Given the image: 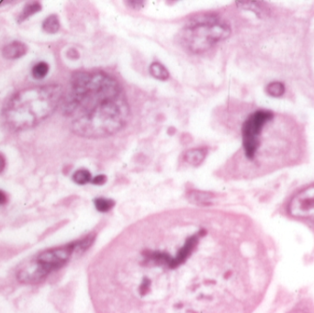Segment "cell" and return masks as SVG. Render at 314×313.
I'll return each instance as SVG.
<instances>
[{"label":"cell","mask_w":314,"mask_h":313,"mask_svg":"<svg viewBox=\"0 0 314 313\" xmlns=\"http://www.w3.org/2000/svg\"><path fill=\"white\" fill-rule=\"evenodd\" d=\"M28 47L20 41H12L11 43H8L7 45L3 48V56L6 59H17L19 57H22L27 53Z\"/></svg>","instance_id":"7"},{"label":"cell","mask_w":314,"mask_h":313,"mask_svg":"<svg viewBox=\"0 0 314 313\" xmlns=\"http://www.w3.org/2000/svg\"><path fill=\"white\" fill-rule=\"evenodd\" d=\"M95 207L97 211L100 212H108L110 211L115 205V202L112 199L98 198L94 201Z\"/></svg>","instance_id":"14"},{"label":"cell","mask_w":314,"mask_h":313,"mask_svg":"<svg viewBox=\"0 0 314 313\" xmlns=\"http://www.w3.org/2000/svg\"><path fill=\"white\" fill-rule=\"evenodd\" d=\"M288 211L296 219L314 220V183L292 197Z\"/></svg>","instance_id":"6"},{"label":"cell","mask_w":314,"mask_h":313,"mask_svg":"<svg viewBox=\"0 0 314 313\" xmlns=\"http://www.w3.org/2000/svg\"><path fill=\"white\" fill-rule=\"evenodd\" d=\"M289 313H312L308 309H306L305 307H302V306H298V307L294 308L293 310H292Z\"/></svg>","instance_id":"19"},{"label":"cell","mask_w":314,"mask_h":313,"mask_svg":"<svg viewBox=\"0 0 314 313\" xmlns=\"http://www.w3.org/2000/svg\"><path fill=\"white\" fill-rule=\"evenodd\" d=\"M189 201L198 205H209L213 199V195L203 191H191L188 195Z\"/></svg>","instance_id":"9"},{"label":"cell","mask_w":314,"mask_h":313,"mask_svg":"<svg viewBox=\"0 0 314 313\" xmlns=\"http://www.w3.org/2000/svg\"><path fill=\"white\" fill-rule=\"evenodd\" d=\"M206 155H207V152L204 149H190L184 155V159L189 165L192 166H199L205 160Z\"/></svg>","instance_id":"8"},{"label":"cell","mask_w":314,"mask_h":313,"mask_svg":"<svg viewBox=\"0 0 314 313\" xmlns=\"http://www.w3.org/2000/svg\"><path fill=\"white\" fill-rule=\"evenodd\" d=\"M231 28L212 15H203L189 20L181 32V42L193 53L211 49L231 35Z\"/></svg>","instance_id":"4"},{"label":"cell","mask_w":314,"mask_h":313,"mask_svg":"<svg viewBox=\"0 0 314 313\" xmlns=\"http://www.w3.org/2000/svg\"><path fill=\"white\" fill-rule=\"evenodd\" d=\"M267 92L272 97H281L285 93V85L280 82H273L268 85Z\"/></svg>","instance_id":"15"},{"label":"cell","mask_w":314,"mask_h":313,"mask_svg":"<svg viewBox=\"0 0 314 313\" xmlns=\"http://www.w3.org/2000/svg\"><path fill=\"white\" fill-rule=\"evenodd\" d=\"M6 201H7V198H6V194L5 192H3L2 190H0V205L5 204Z\"/></svg>","instance_id":"21"},{"label":"cell","mask_w":314,"mask_h":313,"mask_svg":"<svg viewBox=\"0 0 314 313\" xmlns=\"http://www.w3.org/2000/svg\"><path fill=\"white\" fill-rule=\"evenodd\" d=\"M40 10H41V6L39 2H32V3L27 4L18 17V22L24 21L25 19H27L28 17Z\"/></svg>","instance_id":"12"},{"label":"cell","mask_w":314,"mask_h":313,"mask_svg":"<svg viewBox=\"0 0 314 313\" xmlns=\"http://www.w3.org/2000/svg\"><path fill=\"white\" fill-rule=\"evenodd\" d=\"M149 72H150L151 75L156 79L165 81V80L169 78L168 70L162 63H158V62H154L150 65Z\"/></svg>","instance_id":"10"},{"label":"cell","mask_w":314,"mask_h":313,"mask_svg":"<svg viewBox=\"0 0 314 313\" xmlns=\"http://www.w3.org/2000/svg\"><path fill=\"white\" fill-rule=\"evenodd\" d=\"M73 180L77 185H80V186L86 185L87 183L91 182V174L86 169H79L74 172L73 175Z\"/></svg>","instance_id":"13"},{"label":"cell","mask_w":314,"mask_h":313,"mask_svg":"<svg viewBox=\"0 0 314 313\" xmlns=\"http://www.w3.org/2000/svg\"><path fill=\"white\" fill-rule=\"evenodd\" d=\"M106 180H107V177H105V176H103V175H100V176L94 177V178L92 179L91 182L92 184H94V185L101 186V185H104V184L106 183Z\"/></svg>","instance_id":"18"},{"label":"cell","mask_w":314,"mask_h":313,"mask_svg":"<svg viewBox=\"0 0 314 313\" xmlns=\"http://www.w3.org/2000/svg\"><path fill=\"white\" fill-rule=\"evenodd\" d=\"M42 28L47 33H50V34L56 33L60 28L59 17L56 15L49 16L42 24Z\"/></svg>","instance_id":"11"},{"label":"cell","mask_w":314,"mask_h":313,"mask_svg":"<svg viewBox=\"0 0 314 313\" xmlns=\"http://www.w3.org/2000/svg\"><path fill=\"white\" fill-rule=\"evenodd\" d=\"M62 96V87L58 85L23 89L6 104L4 108L5 121L15 131L32 128L53 113Z\"/></svg>","instance_id":"2"},{"label":"cell","mask_w":314,"mask_h":313,"mask_svg":"<svg viewBox=\"0 0 314 313\" xmlns=\"http://www.w3.org/2000/svg\"><path fill=\"white\" fill-rule=\"evenodd\" d=\"M274 119V114L270 110H257L251 114L242 127L243 146L248 159H254L260 146L259 136L266 124Z\"/></svg>","instance_id":"5"},{"label":"cell","mask_w":314,"mask_h":313,"mask_svg":"<svg viewBox=\"0 0 314 313\" xmlns=\"http://www.w3.org/2000/svg\"><path fill=\"white\" fill-rule=\"evenodd\" d=\"M49 72V65L44 62L37 63L32 69V75L37 79L44 78Z\"/></svg>","instance_id":"16"},{"label":"cell","mask_w":314,"mask_h":313,"mask_svg":"<svg viewBox=\"0 0 314 313\" xmlns=\"http://www.w3.org/2000/svg\"><path fill=\"white\" fill-rule=\"evenodd\" d=\"M5 167H6V159L2 154H0V173L4 171Z\"/></svg>","instance_id":"20"},{"label":"cell","mask_w":314,"mask_h":313,"mask_svg":"<svg viewBox=\"0 0 314 313\" xmlns=\"http://www.w3.org/2000/svg\"><path fill=\"white\" fill-rule=\"evenodd\" d=\"M64 112L74 115L72 129L86 138H104L125 127L129 104L114 77L103 72H78L63 103Z\"/></svg>","instance_id":"1"},{"label":"cell","mask_w":314,"mask_h":313,"mask_svg":"<svg viewBox=\"0 0 314 313\" xmlns=\"http://www.w3.org/2000/svg\"><path fill=\"white\" fill-rule=\"evenodd\" d=\"M128 4V6H131L133 9H141L144 6V2L143 1H128L126 2Z\"/></svg>","instance_id":"17"},{"label":"cell","mask_w":314,"mask_h":313,"mask_svg":"<svg viewBox=\"0 0 314 313\" xmlns=\"http://www.w3.org/2000/svg\"><path fill=\"white\" fill-rule=\"evenodd\" d=\"M93 242V237L76 241L68 245L50 248L24 264L17 271V278L24 284H39L50 274L57 271L68 263L75 251H85Z\"/></svg>","instance_id":"3"}]
</instances>
